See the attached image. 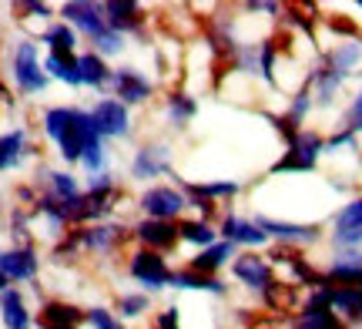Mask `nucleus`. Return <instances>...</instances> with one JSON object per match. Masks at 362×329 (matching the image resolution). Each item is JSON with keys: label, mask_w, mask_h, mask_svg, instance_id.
<instances>
[{"label": "nucleus", "mask_w": 362, "mask_h": 329, "mask_svg": "<svg viewBox=\"0 0 362 329\" xmlns=\"http://www.w3.org/2000/svg\"><path fill=\"white\" fill-rule=\"evenodd\" d=\"M11 74H13V88L24 94V98H34V94L47 91V71H44V61L37 54V44L34 40H17L11 54Z\"/></svg>", "instance_id": "nucleus-1"}, {"label": "nucleus", "mask_w": 362, "mask_h": 329, "mask_svg": "<svg viewBox=\"0 0 362 329\" xmlns=\"http://www.w3.org/2000/svg\"><path fill=\"white\" fill-rule=\"evenodd\" d=\"M171 276L175 269L168 265V259L161 252H151V249H138L131 252L128 259V279L134 286H141V292L148 296H158L161 289H171Z\"/></svg>", "instance_id": "nucleus-2"}, {"label": "nucleus", "mask_w": 362, "mask_h": 329, "mask_svg": "<svg viewBox=\"0 0 362 329\" xmlns=\"http://www.w3.org/2000/svg\"><path fill=\"white\" fill-rule=\"evenodd\" d=\"M325 151V138L319 132H302L288 142V148H285V155L275 165H272V175H309V171H315V165H319V158H322Z\"/></svg>", "instance_id": "nucleus-3"}, {"label": "nucleus", "mask_w": 362, "mask_h": 329, "mask_svg": "<svg viewBox=\"0 0 362 329\" xmlns=\"http://www.w3.org/2000/svg\"><path fill=\"white\" fill-rule=\"evenodd\" d=\"M171 168H175V151H171V145H165V142L138 145L128 161L131 182H141V185H158V178L171 175Z\"/></svg>", "instance_id": "nucleus-4"}, {"label": "nucleus", "mask_w": 362, "mask_h": 329, "mask_svg": "<svg viewBox=\"0 0 362 329\" xmlns=\"http://www.w3.org/2000/svg\"><path fill=\"white\" fill-rule=\"evenodd\" d=\"M138 209L144 212V219H158V222H181L188 198L178 185H148L138 195Z\"/></svg>", "instance_id": "nucleus-5"}, {"label": "nucleus", "mask_w": 362, "mask_h": 329, "mask_svg": "<svg viewBox=\"0 0 362 329\" xmlns=\"http://www.w3.org/2000/svg\"><path fill=\"white\" fill-rule=\"evenodd\" d=\"M111 98H117L124 108H141V105H148L151 98H155V81L144 74L141 67H131V64H124V67H115L111 71Z\"/></svg>", "instance_id": "nucleus-6"}, {"label": "nucleus", "mask_w": 362, "mask_h": 329, "mask_svg": "<svg viewBox=\"0 0 362 329\" xmlns=\"http://www.w3.org/2000/svg\"><path fill=\"white\" fill-rule=\"evenodd\" d=\"M90 118L98 125V134H101V142H121V138H131L134 132V115H131V108H124L117 98H98L94 105H90Z\"/></svg>", "instance_id": "nucleus-7"}, {"label": "nucleus", "mask_w": 362, "mask_h": 329, "mask_svg": "<svg viewBox=\"0 0 362 329\" xmlns=\"http://www.w3.org/2000/svg\"><path fill=\"white\" fill-rule=\"evenodd\" d=\"M98 142H101V134H98V125L90 118V108H74L71 128H67L64 142L57 145V155H61L64 165H81V155Z\"/></svg>", "instance_id": "nucleus-8"}, {"label": "nucleus", "mask_w": 362, "mask_h": 329, "mask_svg": "<svg viewBox=\"0 0 362 329\" xmlns=\"http://www.w3.org/2000/svg\"><path fill=\"white\" fill-rule=\"evenodd\" d=\"M255 222L262 225V232L272 242H282V246H315L322 238V225L315 222H285V219H272V215H255Z\"/></svg>", "instance_id": "nucleus-9"}, {"label": "nucleus", "mask_w": 362, "mask_h": 329, "mask_svg": "<svg viewBox=\"0 0 362 329\" xmlns=\"http://www.w3.org/2000/svg\"><path fill=\"white\" fill-rule=\"evenodd\" d=\"M232 276L238 279L245 289L259 292V296H269V292L279 286V282H275V272H272V262L262 259L259 252H242V255H235Z\"/></svg>", "instance_id": "nucleus-10"}, {"label": "nucleus", "mask_w": 362, "mask_h": 329, "mask_svg": "<svg viewBox=\"0 0 362 329\" xmlns=\"http://www.w3.org/2000/svg\"><path fill=\"white\" fill-rule=\"evenodd\" d=\"M131 229L124 225H115V222H98V225H81L78 229V242L81 249L90 252V255H115L124 242H128Z\"/></svg>", "instance_id": "nucleus-11"}, {"label": "nucleus", "mask_w": 362, "mask_h": 329, "mask_svg": "<svg viewBox=\"0 0 362 329\" xmlns=\"http://www.w3.org/2000/svg\"><path fill=\"white\" fill-rule=\"evenodd\" d=\"M218 238L221 242H232L235 249H262V246L272 242L255 219L235 215V212H225L218 219Z\"/></svg>", "instance_id": "nucleus-12"}, {"label": "nucleus", "mask_w": 362, "mask_h": 329, "mask_svg": "<svg viewBox=\"0 0 362 329\" xmlns=\"http://www.w3.org/2000/svg\"><path fill=\"white\" fill-rule=\"evenodd\" d=\"M57 13H61V21H64V24H71L74 30H78V37L94 40L98 34L107 30V21H104L101 4H90V0H67V4L57 7Z\"/></svg>", "instance_id": "nucleus-13"}, {"label": "nucleus", "mask_w": 362, "mask_h": 329, "mask_svg": "<svg viewBox=\"0 0 362 329\" xmlns=\"http://www.w3.org/2000/svg\"><path fill=\"white\" fill-rule=\"evenodd\" d=\"M329 289H332L329 282L312 289V296L305 299V306H302V313L296 319V329H342V319L332 313Z\"/></svg>", "instance_id": "nucleus-14"}, {"label": "nucleus", "mask_w": 362, "mask_h": 329, "mask_svg": "<svg viewBox=\"0 0 362 329\" xmlns=\"http://www.w3.org/2000/svg\"><path fill=\"white\" fill-rule=\"evenodd\" d=\"M0 272L7 276V282H34L40 272V259L37 249L30 242L11 246V249H0Z\"/></svg>", "instance_id": "nucleus-15"}, {"label": "nucleus", "mask_w": 362, "mask_h": 329, "mask_svg": "<svg viewBox=\"0 0 362 329\" xmlns=\"http://www.w3.org/2000/svg\"><path fill=\"white\" fill-rule=\"evenodd\" d=\"M131 236L138 238V246H141V249L161 252V255L171 252L181 242L178 222H158V219H141V222L131 229Z\"/></svg>", "instance_id": "nucleus-16"}, {"label": "nucleus", "mask_w": 362, "mask_h": 329, "mask_svg": "<svg viewBox=\"0 0 362 329\" xmlns=\"http://www.w3.org/2000/svg\"><path fill=\"white\" fill-rule=\"evenodd\" d=\"M104 11V21H107V27L111 30H117V34H141L144 30V4H134V0H107V4H101Z\"/></svg>", "instance_id": "nucleus-17"}, {"label": "nucleus", "mask_w": 362, "mask_h": 329, "mask_svg": "<svg viewBox=\"0 0 362 329\" xmlns=\"http://www.w3.org/2000/svg\"><path fill=\"white\" fill-rule=\"evenodd\" d=\"M322 276L329 286H359L362 289V249L336 252Z\"/></svg>", "instance_id": "nucleus-18"}, {"label": "nucleus", "mask_w": 362, "mask_h": 329, "mask_svg": "<svg viewBox=\"0 0 362 329\" xmlns=\"http://www.w3.org/2000/svg\"><path fill=\"white\" fill-rule=\"evenodd\" d=\"M312 88V98H315V105L319 108H329L332 101L339 98V91H342V84H346V78L339 74L336 67L329 64V61H319V64L309 71V81H305Z\"/></svg>", "instance_id": "nucleus-19"}, {"label": "nucleus", "mask_w": 362, "mask_h": 329, "mask_svg": "<svg viewBox=\"0 0 362 329\" xmlns=\"http://www.w3.org/2000/svg\"><path fill=\"white\" fill-rule=\"evenodd\" d=\"M235 255H238V249H235L232 242H221V238H218L215 246H208V249H202V252H194L185 269H192V272H198V276H218L225 265L235 262Z\"/></svg>", "instance_id": "nucleus-20"}, {"label": "nucleus", "mask_w": 362, "mask_h": 329, "mask_svg": "<svg viewBox=\"0 0 362 329\" xmlns=\"http://www.w3.org/2000/svg\"><path fill=\"white\" fill-rule=\"evenodd\" d=\"M84 323V309L74 303H61V299H47L40 306V329H78Z\"/></svg>", "instance_id": "nucleus-21"}, {"label": "nucleus", "mask_w": 362, "mask_h": 329, "mask_svg": "<svg viewBox=\"0 0 362 329\" xmlns=\"http://www.w3.org/2000/svg\"><path fill=\"white\" fill-rule=\"evenodd\" d=\"M171 289L175 292H211V296H228L225 279L198 276V272H192V269H175V276H171Z\"/></svg>", "instance_id": "nucleus-22"}, {"label": "nucleus", "mask_w": 362, "mask_h": 329, "mask_svg": "<svg viewBox=\"0 0 362 329\" xmlns=\"http://www.w3.org/2000/svg\"><path fill=\"white\" fill-rule=\"evenodd\" d=\"M78 71H81V88H94V91H104L111 84V71L101 54L94 51H81L78 54Z\"/></svg>", "instance_id": "nucleus-23"}, {"label": "nucleus", "mask_w": 362, "mask_h": 329, "mask_svg": "<svg viewBox=\"0 0 362 329\" xmlns=\"http://www.w3.org/2000/svg\"><path fill=\"white\" fill-rule=\"evenodd\" d=\"M44 185H47V195L57 198L61 205H71L84 195V185L81 178H74V171H61V168H47L44 171Z\"/></svg>", "instance_id": "nucleus-24"}, {"label": "nucleus", "mask_w": 362, "mask_h": 329, "mask_svg": "<svg viewBox=\"0 0 362 329\" xmlns=\"http://www.w3.org/2000/svg\"><path fill=\"white\" fill-rule=\"evenodd\" d=\"M0 319H4V329H34V319L27 313L24 292L21 289H7L0 296Z\"/></svg>", "instance_id": "nucleus-25"}, {"label": "nucleus", "mask_w": 362, "mask_h": 329, "mask_svg": "<svg viewBox=\"0 0 362 329\" xmlns=\"http://www.w3.org/2000/svg\"><path fill=\"white\" fill-rule=\"evenodd\" d=\"M40 44L47 47L51 54H78V30L71 24H64V21H54V24L44 27V34H40Z\"/></svg>", "instance_id": "nucleus-26"}, {"label": "nucleus", "mask_w": 362, "mask_h": 329, "mask_svg": "<svg viewBox=\"0 0 362 329\" xmlns=\"http://www.w3.org/2000/svg\"><path fill=\"white\" fill-rule=\"evenodd\" d=\"M178 236H181V242H188V246H194V249L202 252L218 242V225L194 215V219H181L178 222Z\"/></svg>", "instance_id": "nucleus-27"}, {"label": "nucleus", "mask_w": 362, "mask_h": 329, "mask_svg": "<svg viewBox=\"0 0 362 329\" xmlns=\"http://www.w3.org/2000/svg\"><path fill=\"white\" fill-rule=\"evenodd\" d=\"M332 299V313L349 323H362V289L359 286H332L329 289Z\"/></svg>", "instance_id": "nucleus-28"}, {"label": "nucleus", "mask_w": 362, "mask_h": 329, "mask_svg": "<svg viewBox=\"0 0 362 329\" xmlns=\"http://www.w3.org/2000/svg\"><path fill=\"white\" fill-rule=\"evenodd\" d=\"M194 115H198V101H194L192 94L171 91L168 98H165V118H168V125L175 128V132L188 128V125L194 121Z\"/></svg>", "instance_id": "nucleus-29"}, {"label": "nucleus", "mask_w": 362, "mask_h": 329, "mask_svg": "<svg viewBox=\"0 0 362 329\" xmlns=\"http://www.w3.org/2000/svg\"><path fill=\"white\" fill-rule=\"evenodd\" d=\"M44 71L51 81H61L67 88H81V71H78V54H51L44 57Z\"/></svg>", "instance_id": "nucleus-30"}, {"label": "nucleus", "mask_w": 362, "mask_h": 329, "mask_svg": "<svg viewBox=\"0 0 362 329\" xmlns=\"http://www.w3.org/2000/svg\"><path fill=\"white\" fill-rule=\"evenodd\" d=\"M325 61L336 67L342 78H349L352 71L362 64V40H339L332 51H325Z\"/></svg>", "instance_id": "nucleus-31"}, {"label": "nucleus", "mask_w": 362, "mask_h": 329, "mask_svg": "<svg viewBox=\"0 0 362 329\" xmlns=\"http://www.w3.org/2000/svg\"><path fill=\"white\" fill-rule=\"evenodd\" d=\"M71 118H74V105H54L40 115V132L47 134V142L61 145L67 128H71Z\"/></svg>", "instance_id": "nucleus-32"}, {"label": "nucleus", "mask_w": 362, "mask_h": 329, "mask_svg": "<svg viewBox=\"0 0 362 329\" xmlns=\"http://www.w3.org/2000/svg\"><path fill=\"white\" fill-rule=\"evenodd\" d=\"M27 155V132L24 128H13V132L0 134V171L17 168Z\"/></svg>", "instance_id": "nucleus-33"}, {"label": "nucleus", "mask_w": 362, "mask_h": 329, "mask_svg": "<svg viewBox=\"0 0 362 329\" xmlns=\"http://www.w3.org/2000/svg\"><path fill=\"white\" fill-rule=\"evenodd\" d=\"M34 212H37L40 219L47 222V232H51L54 238L57 236H64V229L71 225V215H67V209L57 202V198H51L47 192L37 198V205H34Z\"/></svg>", "instance_id": "nucleus-34"}, {"label": "nucleus", "mask_w": 362, "mask_h": 329, "mask_svg": "<svg viewBox=\"0 0 362 329\" xmlns=\"http://www.w3.org/2000/svg\"><path fill=\"white\" fill-rule=\"evenodd\" d=\"M315 108V98H312V88L309 84H302L292 98H288V111H285L282 118L288 121V128L292 132H302V125H305V118H309V111Z\"/></svg>", "instance_id": "nucleus-35"}, {"label": "nucleus", "mask_w": 362, "mask_h": 329, "mask_svg": "<svg viewBox=\"0 0 362 329\" xmlns=\"http://www.w3.org/2000/svg\"><path fill=\"white\" fill-rule=\"evenodd\" d=\"M81 168L88 178L94 175H111V148L107 142H98V145H90L84 155H81Z\"/></svg>", "instance_id": "nucleus-36"}, {"label": "nucleus", "mask_w": 362, "mask_h": 329, "mask_svg": "<svg viewBox=\"0 0 362 329\" xmlns=\"http://www.w3.org/2000/svg\"><path fill=\"white\" fill-rule=\"evenodd\" d=\"M151 309V296L148 292H124L121 299H117V316H121V323L128 319V323H134V319H141L144 313Z\"/></svg>", "instance_id": "nucleus-37"}, {"label": "nucleus", "mask_w": 362, "mask_h": 329, "mask_svg": "<svg viewBox=\"0 0 362 329\" xmlns=\"http://www.w3.org/2000/svg\"><path fill=\"white\" fill-rule=\"evenodd\" d=\"M342 229H362V195L342 202L332 215V232H342Z\"/></svg>", "instance_id": "nucleus-38"}, {"label": "nucleus", "mask_w": 362, "mask_h": 329, "mask_svg": "<svg viewBox=\"0 0 362 329\" xmlns=\"http://www.w3.org/2000/svg\"><path fill=\"white\" fill-rule=\"evenodd\" d=\"M88 44H90V51H94V54H101L104 61H111V57H117V54H124V44H128V37L107 27L104 34H98V37L88 40Z\"/></svg>", "instance_id": "nucleus-39"}, {"label": "nucleus", "mask_w": 362, "mask_h": 329, "mask_svg": "<svg viewBox=\"0 0 362 329\" xmlns=\"http://www.w3.org/2000/svg\"><path fill=\"white\" fill-rule=\"evenodd\" d=\"M84 323H88V329H128L121 323V316H117L115 309H107V306H90V309H84Z\"/></svg>", "instance_id": "nucleus-40"}, {"label": "nucleus", "mask_w": 362, "mask_h": 329, "mask_svg": "<svg viewBox=\"0 0 362 329\" xmlns=\"http://www.w3.org/2000/svg\"><path fill=\"white\" fill-rule=\"evenodd\" d=\"M329 242L336 252L362 249V229H342V232H329Z\"/></svg>", "instance_id": "nucleus-41"}, {"label": "nucleus", "mask_w": 362, "mask_h": 329, "mask_svg": "<svg viewBox=\"0 0 362 329\" xmlns=\"http://www.w3.org/2000/svg\"><path fill=\"white\" fill-rule=\"evenodd\" d=\"M356 145H359V134L349 132V128H339L336 134L325 138V155H336L339 148H352V151H356Z\"/></svg>", "instance_id": "nucleus-42"}, {"label": "nucleus", "mask_w": 362, "mask_h": 329, "mask_svg": "<svg viewBox=\"0 0 362 329\" xmlns=\"http://www.w3.org/2000/svg\"><path fill=\"white\" fill-rule=\"evenodd\" d=\"M342 128H349V132L362 134V88L356 91V98L349 101V108H346V118H342Z\"/></svg>", "instance_id": "nucleus-43"}, {"label": "nucleus", "mask_w": 362, "mask_h": 329, "mask_svg": "<svg viewBox=\"0 0 362 329\" xmlns=\"http://www.w3.org/2000/svg\"><path fill=\"white\" fill-rule=\"evenodd\" d=\"M155 329H181L178 306H168L165 313H158V316H155Z\"/></svg>", "instance_id": "nucleus-44"}, {"label": "nucleus", "mask_w": 362, "mask_h": 329, "mask_svg": "<svg viewBox=\"0 0 362 329\" xmlns=\"http://www.w3.org/2000/svg\"><path fill=\"white\" fill-rule=\"evenodd\" d=\"M21 11H24V13H34V17H40V21L54 17V7H51V4H37V0H27V4H21Z\"/></svg>", "instance_id": "nucleus-45"}, {"label": "nucleus", "mask_w": 362, "mask_h": 329, "mask_svg": "<svg viewBox=\"0 0 362 329\" xmlns=\"http://www.w3.org/2000/svg\"><path fill=\"white\" fill-rule=\"evenodd\" d=\"M11 289V282H7V276H4V272H0V296H4V292Z\"/></svg>", "instance_id": "nucleus-46"}]
</instances>
